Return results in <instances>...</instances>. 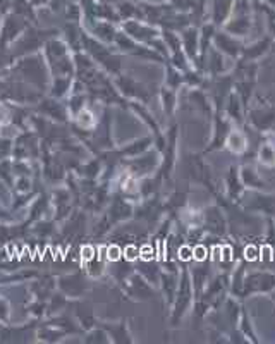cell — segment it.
Wrapping results in <instances>:
<instances>
[{"instance_id": "2", "label": "cell", "mask_w": 275, "mask_h": 344, "mask_svg": "<svg viewBox=\"0 0 275 344\" xmlns=\"http://www.w3.org/2000/svg\"><path fill=\"white\" fill-rule=\"evenodd\" d=\"M260 162L265 165H274L275 163V148L270 145L260 146Z\"/></svg>"}, {"instance_id": "1", "label": "cell", "mask_w": 275, "mask_h": 344, "mask_svg": "<svg viewBox=\"0 0 275 344\" xmlns=\"http://www.w3.org/2000/svg\"><path fill=\"white\" fill-rule=\"evenodd\" d=\"M227 145L232 152H243V150L246 148V138H244L241 133H237V131H234V133L229 134Z\"/></svg>"}]
</instances>
